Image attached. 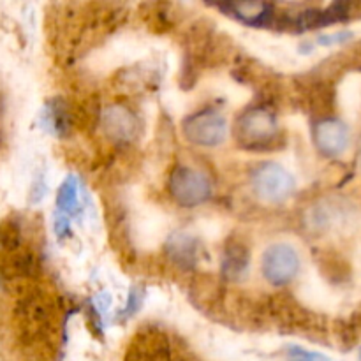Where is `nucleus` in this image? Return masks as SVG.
Returning a JSON list of instances; mask_svg holds the SVG:
<instances>
[{
	"mask_svg": "<svg viewBox=\"0 0 361 361\" xmlns=\"http://www.w3.org/2000/svg\"><path fill=\"white\" fill-rule=\"evenodd\" d=\"M277 120L264 108L242 113L235 122V137L245 148H264L277 136Z\"/></svg>",
	"mask_w": 361,
	"mask_h": 361,
	"instance_id": "f257e3e1",
	"label": "nucleus"
},
{
	"mask_svg": "<svg viewBox=\"0 0 361 361\" xmlns=\"http://www.w3.org/2000/svg\"><path fill=\"white\" fill-rule=\"evenodd\" d=\"M56 207L67 217V214H74L78 208V182L74 176L66 178L62 187L59 189L56 194Z\"/></svg>",
	"mask_w": 361,
	"mask_h": 361,
	"instance_id": "9d476101",
	"label": "nucleus"
},
{
	"mask_svg": "<svg viewBox=\"0 0 361 361\" xmlns=\"http://www.w3.org/2000/svg\"><path fill=\"white\" fill-rule=\"evenodd\" d=\"M249 267V249L242 242H233L226 247L224 252V264L222 271L228 279L235 281L240 279L247 271Z\"/></svg>",
	"mask_w": 361,
	"mask_h": 361,
	"instance_id": "6e6552de",
	"label": "nucleus"
},
{
	"mask_svg": "<svg viewBox=\"0 0 361 361\" xmlns=\"http://www.w3.org/2000/svg\"><path fill=\"white\" fill-rule=\"evenodd\" d=\"M106 136L113 143H129L137 136V118L123 104H111L104 109L101 116Z\"/></svg>",
	"mask_w": 361,
	"mask_h": 361,
	"instance_id": "423d86ee",
	"label": "nucleus"
},
{
	"mask_svg": "<svg viewBox=\"0 0 361 361\" xmlns=\"http://www.w3.org/2000/svg\"><path fill=\"white\" fill-rule=\"evenodd\" d=\"M183 136L197 147H219L226 140L228 126L224 116L215 111H200L187 116L182 123Z\"/></svg>",
	"mask_w": 361,
	"mask_h": 361,
	"instance_id": "20e7f679",
	"label": "nucleus"
},
{
	"mask_svg": "<svg viewBox=\"0 0 361 361\" xmlns=\"http://www.w3.org/2000/svg\"><path fill=\"white\" fill-rule=\"evenodd\" d=\"M314 141L321 154L328 157H337L348 150L351 136L344 123L335 118H326L321 120L314 129Z\"/></svg>",
	"mask_w": 361,
	"mask_h": 361,
	"instance_id": "0eeeda50",
	"label": "nucleus"
},
{
	"mask_svg": "<svg viewBox=\"0 0 361 361\" xmlns=\"http://www.w3.org/2000/svg\"><path fill=\"white\" fill-rule=\"evenodd\" d=\"M252 190L264 203L279 204L291 197L295 190V178L282 166L275 162H264L252 173Z\"/></svg>",
	"mask_w": 361,
	"mask_h": 361,
	"instance_id": "f03ea898",
	"label": "nucleus"
},
{
	"mask_svg": "<svg viewBox=\"0 0 361 361\" xmlns=\"http://www.w3.org/2000/svg\"><path fill=\"white\" fill-rule=\"evenodd\" d=\"M263 277L274 286H286L298 275L300 256L289 243H274L263 252Z\"/></svg>",
	"mask_w": 361,
	"mask_h": 361,
	"instance_id": "39448f33",
	"label": "nucleus"
},
{
	"mask_svg": "<svg viewBox=\"0 0 361 361\" xmlns=\"http://www.w3.org/2000/svg\"><path fill=\"white\" fill-rule=\"evenodd\" d=\"M289 361H330L326 356L317 355V353H309L303 351L300 348H291L288 353Z\"/></svg>",
	"mask_w": 361,
	"mask_h": 361,
	"instance_id": "9b49d317",
	"label": "nucleus"
},
{
	"mask_svg": "<svg viewBox=\"0 0 361 361\" xmlns=\"http://www.w3.org/2000/svg\"><path fill=\"white\" fill-rule=\"evenodd\" d=\"M168 252L176 264L189 267V264L194 263V257H196V243L190 236L176 235L169 240Z\"/></svg>",
	"mask_w": 361,
	"mask_h": 361,
	"instance_id": "1a4fd4ad",
	"label": "nucleus"
},
{
	"mask_svg": "<svg viewBox=\"0 0 361 361\" xmlns=\"http://www.w3.org/2000/svg\"><path fill=\"white\" fill-rule=\"evenodd\" d=\"M169 194L180 207L194 208L210 200L212 183L197 169L178 166L169 176Z\"/></svg>",
	"mask_w": 361,
	"mask_h": 361,
	"instance_id": "7ed1b4c3",
	"label": "nucleus"
},
{
	"mask_svg": "<svg viewBox=\"0 0 361 361\" xmlns=\"http://www.w3.org/2000/svg\"><path fill=\"white\" fill-rule=\"evenodd\" d=\"M360 358H361V351H360Z\"/></svg>",
	"mask_w": 361,
	"mask_h": 361,
	"instance_id": "f8f14e48",
	"label": "nucleus"
}]
</instances>
